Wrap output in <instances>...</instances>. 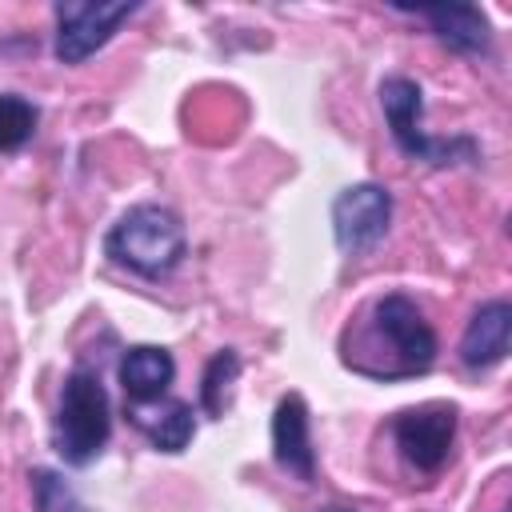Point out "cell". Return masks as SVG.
I'll use <instances>...</instances> for the list:
<instances>
[{"instance_id": "2e32d148", "label": "cell", "mask_w": 512, "mask_h": 512, "mask_svg": "<svg viewBox=\"0 0 512 512\" xmlns=\"http://www.w3.org/2000/svg\"><path fill=\"white\" fill-rule=\"evenodd\" d=\"M320 512H356V508H340V504H328V508H320Z\"/></svg>"}, {"instance_id": "7a4b0ae2", "label": "cell", "mask_w": 512, "mask_h": 512, "mask_svg": "<svg viewBox=\"0 0 512 512\" xmlns=\"http://www.w3.org/2000/svg\"><path fill=\"white\" fill-rule=\"evenodd\" d=\"M104 252L112 264L144 276V280H160L168 276L184 252H188V236L184 224L172 208L164 204H132L104 236Z\"/></svg>"}, {"instance_id": "7c38bea8", "label": "cell", "mask_w": 512, "mask_h": 512, "mask_svg": "<svg viewBox=\"0 0 512 512\" xmlns=\"http://www.w3.org/2000/svg\"><path fill=\"white\" fill-rule=\"evenodd\" d=\"M128 420L148 436L156 452H184L196 436V412L188 400H148V404H128Z\"/></svg>"}, {"instance_id": "8992f818", "label": "cell", "mask_w": 512, "mask_h": 512, "mask_svg": "<svg viewBox=\"0 0 512 512\" xmlns=\"http://www.w3.org/2000/svg\"><path fill=\"white\" fill-rule=\"evenodd\" d=\"M396 452L404 456L408 468L432 476L448 464L452 440H456V408L452 404H420V408H404L392 416L388 424Z\"/></svg>"}, {"instance_id": "52a82bcc", "label": "cell", "mask_w": 512, "mask_h": 512, "mask_svg": "<svg viewBox=\"0 0 512 512\" xmlns=\"http://www.w3.org/2000/svg\"><path fill=\"white\" fill-rule=\"evenodd\" d=\"M392 220V192L384 184H348L344 192H336L332 200V236L340 244V252H368L384 240Z\"/></svg>"}, {"instance_id": "9a60e30c", "label": "cell", "mask_w": 512, "mask_h": 512, "mask_svg": "<svg viewBox=\"0 0 512 512\" xmlns=\"http://www.w3.org/2000/svg\"><path fill=\"white\" fill-rule=\"evenodd\" d=\"M32 500H36V508L40 512H92L64 480H60V472H52V468H36L32 476Z\"/></svg>"}, {"instance_id": "9c48e42d", "label": "cell", "mask_w": 512, "mask_h": 512, "mask_svg": "<svg viewBox=\"0 0 512 512\" xmlns=\"http://www.w3.org/2000/svg\"><path fill=\"white\" fill-rule=\"evenodd\" d=\"M420 16L452 52L464 56H492V28L476 4H436V8H400Z\"/></svg>"}, {"instance_id": "277c9868", "label": "cell", "mask_w": 512, "mask_h": 512, "mask_svg": "<svg viewBox=\"0 0 512 512\" xmlns=\"http://www.w3.org/2000/svg\"><path fill=\"white\" fill-rule=\"evenodd\" d=\"M380 108L388 120V132L396 140V148L408 160L432 164V168H448L460 160H476V144L468 136H428L424 132V92L412 76H384L380 80Z\"/></svg>"}, {"instance_id": "30bf717a", "label": "cell", "mask_w": 512, "mask_h": 512, "mask_svg": "<svg viewBox=\"0 0 512 512\" xmlns=\"http://www.w3.org/2000/svg\"><path fill=\"white\" fill-rule=\"evenodd\" d=\"M508 332H512V304L508 300H488L472 312L464 336H460V360L480 372L492 368L508 356Z\"/></svg>"}, {"instance_id": "5bb4252c", "label": "cell", "mask_w": 512, "mask_h": 512, "mask_svg": "<svg viewBox=\"0 0 512 512\" xmlns=\"http://www.w3.org/2000/svg\"><path fill=\"white\" fill-rule=\"evenodd\" d=\"M236 376H240V356H236L232 348H220V352L208 360L204 380H200V404H204L208 416H224Z\"/></svg>"}, {"instance_id": "6da1fadb", "label": "cell", "mask_w": 512, "mask_h": 512, "mask_svg": "<svg viewBox=\"0 0 512 512\" xmlns=\"http://www.w3.org/2000/svg\"><path fill=\"white\" fill-rule=\"evenodd\" d=\"M340 360L368 380H408L432 368L436 332L412 296L384 292L368 300L340 332Z\"/></svg>"}, {"instance_id": "5b68a950", "label": "cell", "mask_w": 512, "mask_h": 512, "mask_svg": "<svg viewBox=\"0 0 512 512\" xmlns=\"http://www.w3.org/2000/svg\"><path fill=\"white\" fill-rule=\"evenodd\" d=\"M132 0H60L52 8L56 16V60L60 64H84L92 52H100L116 28L136 12Z\"/></svg>"}, {"instance_id": "4fadbf2b", "label": "cell", "mask_w": 512, "mask_h": 512, "mask_svg": "<svg viewBox=\"0 0 512 512\" xmlns=\"http://www.w3.org/2000/svg\"><path fill=\"white\" fill-rule=\"evenodd\" d=\"M40 112L20 92H0V152H20L36 136Z\"/></svg>"}, {"instance_id": "8fae6325", "label": "cell", "mask_w": 512, "mask_h": 512, "mask_svg": "<svg viewBox=\"0 0 512 512\" xmlns=\"http://www.w3.org/2000/svg\"><path fill=\"white\" fill-rule=\"evenodd\" d=\"M116 376H120V388H124L128 404H148V400L168 396V388L176 380V360L160 344H132L120 356Z\"/></svg>"}, {"instance_id": "3957f363", "label": "cell", "mask_w": 512, "mask_h": 512, "mask_svg": "<svg viewBox=\"0 0 512 512\" xmlns=\"http://www.w3.org/2000/svg\"><path fill=\"white\" fill-rule=\"evenodd\" d=\"M112 436V404L100 384V372L92 368H72L64 388H60V408H56V452L72 468H88Z\"/></svg>"}, {"instance_id": "ba28073f", "label": "cell", "mask_w": 512, "mask_h": 512, "mask_svg": "<svg viewBox=\"0 0 512 512\" xmlns=\"http://www.w3.org/2000/svg\"><path fill=\"white\" fill-rule=\"evenodd\" d=\"M272 456L292 480H300V484L316 480L312 420H308V404H304L300 392H288V396L276 400V412H272Z\"/></svg>"}]
</instances>
